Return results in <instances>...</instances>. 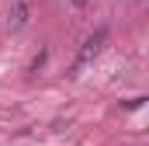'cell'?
Masks as SVG:
<instances>
[{"label":"cell","mask_w":149,"mask_h":146,"mask_svg":"<svg viewBox=\"0 0 149 146\" xmlns=\"http://www.w3.org/2000/svg\"><path fill=\"white\" fill-rule=\"evenodd\" d=\"M73 4H76V7H87V0H73Z\"/></svg>","instance_id":"obj_3"},{"label":"cell","mask_w":149,"mask_h":146,"mask_svg":"<svg viewBox=\"0 0 149 146\" xmlns=\"http://www.w3.org/2000/svg\"><path fill=\"white\" fill-rule=\"evenodd\" d=\"M24 25H28V0H17L14 14H10V32H21Z\"/></svg>","instance_id":"obj_2"},{"label":"cell","mask_w":149,"mask_h":146,"mask_svg":"<svg viewBox=\"0 0 149 146\" xmlns=\"http://www.w3.org/2000/svg\"><path fill=\"white\" fill-rule=\"evenodd\" d=\"M108 38H111V32H108V28H97L94 35H87V38H83V45H80V52H76V59H73V66H70V73H80L83 66H90V63L104 52Z\"/></svg>","instance_id":"obj_1"}]
</instances>
